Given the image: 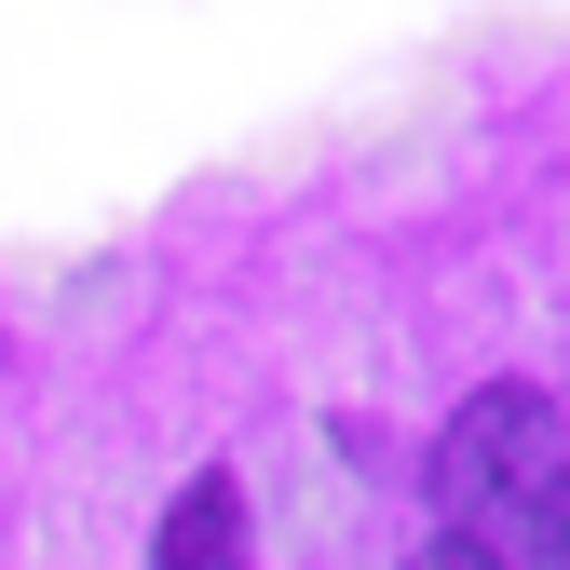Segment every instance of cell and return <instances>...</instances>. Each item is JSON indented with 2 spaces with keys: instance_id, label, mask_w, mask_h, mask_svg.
Returning a JSON list of instances; mask_svg holds the SVG:
<instances>
[{
  "instance_id": "obj_1",
  "label": "cell",
  "mask_w": 570,
  "mask_h": 570,
  "mask_svg": "<svg viewBox=\"0 0 570 570\" xmlns=\"http://www.w3.org/2000/svg\"><path fill=\"white\" fill-rule=\"evenodd\" d=\"M570 462V435H557V394H530V381H489V394H462L449 407V435H435V462H421V503H435V530H503L530 489Z\"/></svg>"
},
{
  "instance_id": "obj_2",
  "label": "cell",
  "mask_w": 570,
  "mask_h": 570,
  "mask_svg": "<svg viewBox=\"0 0 570 570\" xmlns=\"http://www.w3.org/2000/svg\"><path fill=\"white\" fill-rule=\"evenodd\" d=\"M150 570H245V489L232 475H190L177 517H164V543H150Z\"/></svg>"
},
{
  "instance_id": "obj_3",
  "label": "cell",
  "mask_w": 570,
  "mask_h": 570,
  "mask_svg": "<svg viewBox=\"0 0 570 570\" xmlns=\"http://www.w3.org/2000/svg\"><path fill=\"white\" fill-rule=\"evenodd\" d=\"M407 570H503V557H489V543H475V530H435V543H421V557H407Z\"/></svg>"
}]
</instances>
